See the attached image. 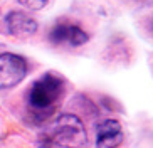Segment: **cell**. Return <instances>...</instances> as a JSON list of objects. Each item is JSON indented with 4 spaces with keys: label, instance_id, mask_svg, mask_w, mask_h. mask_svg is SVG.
Returning <instances> with one entry per match:
<instances>
[{
    "label": "cell",
    "instance_id": "1",
    "mask_svg": "<svg viewBox=\"0 0 153 148\" xmlns=\"http://www.w3.org/2000/svg\"><path fill=\"white\" fill-rule=\"evenodd\" d=\"M66 93V81L56 72H45L37 81H34L27 98V106L30 118L37 123L45 121L54 115Z\"/></svg>",
    "mask_w": 153,
    "mask_h": 148
},
{
    "label": "cell",
    "instance_id": "2",
    "mask_svg": "<svg viewBox=\"0 0 153 148\" xmlns=\"http://www.w3.org/2000/svg\"><path fill=\"white\" fill-rule=\"evenodd\" d=\"M41 140L54 148H86L88 145L84 123L71 113L61 115L54 123H51Z\"/></svg>",
    "mask_w": 153,
    "mask_h": 148
},
{
    "label": "cell",
    "instance_id": "3",
    "mask_svg": "<svg viewBox=\"0 0 153 148\" xmlns=\"http://www.w3.org/2000/svg\"><path fill=\"white\" fill-rule=\"evenodd\" d=\"M27 76V61L12 52H0V91L10 89Z\"/></svg>",
    "mask_w": 153,
    "mask_h": 148
},
{
    "label": "cell",
    "instance_id": "4",
    "mask_svg": "<svg viewBox=\"0 0 153 148\" xmlns=\"http://www.w3.org/2000/svg\"><path fill=\"white\" fill-rule=\"evenodd\" d=\"M49 39L54 44H69L77 47V45L86 44L89 37L81 27L74 25V24H56L49 34Z\"/></svg>",
    "mask_w": 153,
    "mask_h": 148
},
{
    "label": "cell",
    "instance_id": "5",
    "mask_svg": "<svg viewBox=\"0 0 153 148\" xmlns=\"http://www.w3.org/2000/svg\"><path fill=\"white\" fill-rule=\"evenodd\" d=\"M123 143V128L116 120H104L96 126V148H116Z\"/></svg>",
    "mask_w": 153,
    "mask_h": 148
},
{
    "label": "cell",
    "instance_id": "6",
    "mask_svg": "<svg viewBox=\"0 0 153 148\" xmlns=\"http://www.w3.org/2000/svg\"><path fill=\"white\" fill-rule=\"evenodd\" d=\"M9 34L15 37H29L37 32V22L25 12H10L5 19Z\"/></svg>",
    "mask_w": 153,
    "mask_h": 148
},
{
    "label": "cell",
    "instance_id": "7",
    "mask_svg": "<svg viewBox=\"0 0 153 148\" xmlns=\"http://www.w3.org/2000/svg\"><path fill=\"white\" fill-rule=\"evenodd\" d=\"M19 2L29 10H41L47 5V0H19Z\"/></svg>",
    "mask_w": 153,
    "mask_h": 148
}]
</instances>
